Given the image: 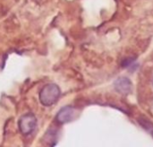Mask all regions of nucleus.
Instances as JSON below:
<instances>
[{
	"instance_id": "nucleus-1",
	"label": "nucleus",
	"mask_w": 153,
	"mask_h": 147,
	"mask_svg": "<svg viewBox=\"0 0 153 147\" xmlns=\"http://www.w3.org/2000/svg\"><path fill=\"white\" fill-rule=\"evenodd\" d=\"M61 94L59 87L55 84L45 85L39 93V101L44 106H51L55 104Z\"/></svg>"
},
{
	"instance_id": "nucleus-2",
	"label": "nucleus",
	"mask_w": 153,
	"mask_h": 147,
	"mask_svg": "<svg viewBox=\"0 0 153 147\" xmlns=\"http://www.w3.org/2000/svg\"><path fill=\"white\" fill-rule=\"evenodd\" d=\"M37 119L33 114H26L19 120V129L22 135H30L35 129Z\"/></svg>"
},
{
	"instance_id": "nucleus-3",
	"label": "nucleus",
	"mask_w": 153,
	"mask_h": 147,
	"mask_svg": "<svg viewBox=\"0 0 153 147\" xmlns=\"http://www.w3.org/2000/svg\"><path fill=\"white\" fill-rule=\"evenodd\" d=\"M77 115V110L72 106H65L62 108L56 114V121L59 124H65L73 121Z\"/></svg>"
},
{
	"instance_id": "nucleus-4",
	"label": "nucleus",
	"mask_w": 153,
	"mask_h": 147,
	"mask_svg": "<svg viewBox=\"0 0 153 147\" xmlns=\"http://www.w3.org/2000/svg\"><path fill=\"white\" fill-rule=\"evenodd\" d=\"M114 87L117 92L121 94H128L132 92L133 84L129 78L127 77H119L114 83Z\"/></svg>"
},
{
	"instance_id": "nucleus-5",
	"label": "nucleus",
	"mask_w": 153,
	"mask_h": 147,
	"mask_svg": "<svg viewBox=\"0 0 153 147\" xmlns=\"http://www.w3.org/2000/svg\"><path fill=\"white\" fill-rule=\"evenodd\" d=\"M139 122H140V124H141V125H142L149 133H151L153 136V124L151 121H149L148 119H140Z\"/></svg>"
}]
</instances>
